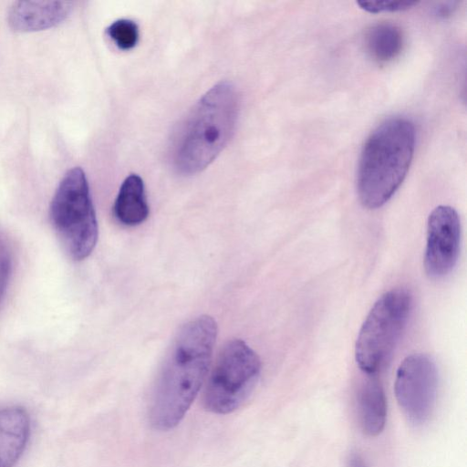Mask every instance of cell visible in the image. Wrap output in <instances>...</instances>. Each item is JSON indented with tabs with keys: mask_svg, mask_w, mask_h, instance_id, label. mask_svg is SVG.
<instances>
[{
	"mask_svg": "<svg viewBox=\"0 0 467 467\" xmlns=\"http://www.w3.org/2000/svg\"><path fill=\"white\" fill-rule=\"evenodd\" d=\"M260 371L258 355L244 340L228 341L208 379L203 394L205 410L225 415L239 409L254 390Z\"/></svg>",
	"mask_w": 467,
	"mask_h": 467,
	"instance_id": "8992f818",
	"label": "cell"
},
{
	"mask_svg": "<svg viewBox=\"0 0 467 467\" xmlns=\"http://www.w3.org/2000/svg\"><path fill=\"white\" fill-rule=\"evenodd\" d=\"M106 32L115 45L122 50L131 49L139 39V27L130 19H119L113 22Z\"/></svg>",
	"mask_w": 467,
	"mask_h": 467,
	"instance_id": "5bb4252c",
	"label": "cell"
},
{
	"mask_svg": "<svg viewBox=\"0 0 467 467\" xmlns=\"http://www.w3.org/2000/svg\"><path fill=\"white\" fill-rule=\"evenodd\" d=\"M217 326L206 315L178 332L158 377L149 410L150 425L168 431L184 418L207 375Z\"/></svg>",
	"mask_w": 467,
	"mask_h": 467,
	"instance_id": "6da1fadb",
	"label": "cell"
},
{
	"mask_svg": "<svg viewBox=\"0 0 467 467\" xmlns=\"http://www.w3.org/2000/svg\"><path fill=\"white\" fill-rule=\"evenodd\" d=\"M461 223L456 210L448 205L437 206L427 222L424 269L433 279L449 275L460 252Z\"/></svg>",
	"mask_w": 467,
	"mask_h": 467,
	"instance_id": "ba28073f",
	"label": "cell"
},
{
	"mask_svg": "<svg viewBox=\"0 0 467 467\" xmlns=\"http://www.w3.org/2000/svg\"><path fill=\"white\" fill-rule=\"evenodd\" d=\"M347 467H366V464L360 454L351 452L347 460Z\"/></svg>",
	"mask_w": 467,
	"mask_h": 467,
	"instance_id": "e0dca14e",
	"label": "cell"
},
{
	"mask_svg": "<svg viewBox=\"0 0 467 467\" xmlns=\"http://www.w3.org/2000/svg\"><path fill=\"white\" fill-rule=\"evenodd\" d=\"M30 433L26 411L20 407L0 409V467H14Z\"/></svg>",
	"mask_w": 467,
	"mask_h": 467,
	"instance_id": "30bf717a",
	"label": "cell"
},
{
	"mask_svg": "<svg viewBox=\"0 0 467 467\" xmlns=\"http://www.w3.org/2000/svg\"><path fill=\"white\" fill-rule=\"evenodd\" d=\"M402 47V32L391 23L377 24L367 33V51L378 62L386 63L393 60L400 55Z\"/></svg>",
	"mask_w": 467,
	"mask_h": 467,
	"instance_id": "4fadbf2b",
	"label": "cell"
},
{
	"mask_svg": "<svg viewBox=\"0 0 467 467\" xmlns=\"http://www.w3.org/2000/svg\"><path fill=\"white\" fill-rule=\"evenodd\" d=\"M358 412L362 431L368 436H377L384 430L387 401L383 388L375 375H368L360 386Z\"/></svg>",
	"mask_w": 467,
	"mask_h": 467,
	"instance_id": "8fae6325",
	"label": "cell"
},
{
	"mask_svg": "<svg viewBox=\"0 0 467 467\" xmlns=\"http://www.w3.org/2000/svg\"><path fill=\"white\" fill-rule=\"evenodd\" d=\"M144 183L138 174L129 175L122 182L113 206L116 219L127 226L143 223L149 216Z\"/></svg>",
	"mask_w": 467,
	"mask_h": 467,
	"instance_id": "7c38bea8",
	"label": "cell"
},
{
	"mask_svg": "<svg viewBox=\"0 0 467 467\" xmlns=\"http://www.w3.org/2000/svg\"><path fill=\"white\" fill-rule=\"evenodd\" d=\"M417 3L416 1H358L357 5L367 12L380 13L406 10Z\"/></svg>",
	"mask_w": 467,
	"mask_h": 467,
	"instance_id": "2e32d148",
	"label": "cell"
},
{
	"mask_svg": "<svg viewBox=\"0 0 467 467\" xmlns=\"http://www.w3.org/2000/svg\"><path fill=\"white\" fill-rule=\"evenodd\" d=\"M453 5H454V3H449L447 5L446 4L443 5L442 7L439 8V11H438L439 16H445L446 15L451 13L452 10L451 7H453Z\"/></svg>",
	"mask_w": 467,
	"mask_h": 467,
	"instance_id": "ac0fdd59",
	"label": "cell"
},
{
	"mask_svg": "<svg viewBox=\"0 0 467 467\" xmlns=\"http://www.w3.org/2000/svg\"><path fill=\"white\" fill-rule=\"evenodd\" d=\"M415 127L405 118H391L367 139L359 158L357 191L368 209L384 205L402 183L415 149Z\"/></svg>",
	"mask_w": 467,
	"mask_h": 467,
	"instance_id": "3957f363",
	"label": "cell"
},
{
	"mask_svg": "<svg viewBox=\"0 0 467 467\" xmlns=\"http://www.w3.org/2000/svg\"><path fill=\"white\" fill-rule=\"evenodd\" d=\"M240 109L236 88L221 81L209 89L177 127L171 144V160L181 174L205 169L231 140Z\"/></svg>",
	"mask_w": 467,
	"mask_h": 467,
	"instance_id": "7a4b0ae2",
	"label": "cell"
},
{
	"mask_svg": "<svg viewBox=\"0 0 467 467\" xmlns=\"http://www.w3.org/2000/svg\"><path fill=\"white\" fill-rule=\"evenodd\" d=\"M50 221L67 253L75 260L87 258L96 246L99 229L89 187L79 167L61 180L50 203Z\"/></svg>",
	"mask_w": 467,
	"mask_h": 467,
	"instance_id": "277c9868",
	"label": "cell"
},
{
	"mask_svg": "<svg viewBox=\"0 0 467 467\" xmlns=\"http://www.w3.org/2000/svg\"><path fill=\"white\" fill-rule=\"evenodd\" d=\"M71 3L65 1L16 2L9 11V23L19 31H36L52 27L70 13Z\"/></svg>",
	"mask_w": 467,
	"mask_h": 467,
	"instance_id": "9c48e42d",
	"label": "cell"
},
{
	"mask_svg": "<svg viewBox=\"0 0 467 467\" xmlns=\"http://www.w3.org/2000/svg\"><path fill=\"white\" fill-rule=\"evenodd\" d=\"M410 293L394 288L373 305L363 322L355 345V358L367 375H375L391 354L410 317Z\"/></svg>",
	"mask_w": 467,
	"mask_h": 467,
	"instance_id": "5b68a950",
	"label": "cell"
},
{
	"mask_svg": "<svg viewBox=\"0 0 467 467\" xmlns=\"http://www.w3.org/2000/svg\"><path fill=\"white\" fill-rule=\"evenodd\" d=\"M12 256L6 240L0 233V303L3 300L11 275Z\"/></svg>",
	"mask_w": 467,
	"mask_h": 467,
	"instance_id": "9a60e30c",
	"label": "cell"
},
{
	"mask_svg": "<svg viewBox=\"0 0 467 467\" xmlns=\"http://www.w3.org/2000/svg\"><path fill=\"white\" fill-rule=\"evenodd\" d=\"M397 401L410 421H427L434 410L438 393V370L432 358L422 353L406 357L395 378Z\"/></svg>",
	"mask_w": 467,
	"mask_h": 467,
	"instance_id": "52a82bcc",
	"label": "cell"
}]
</instances>
